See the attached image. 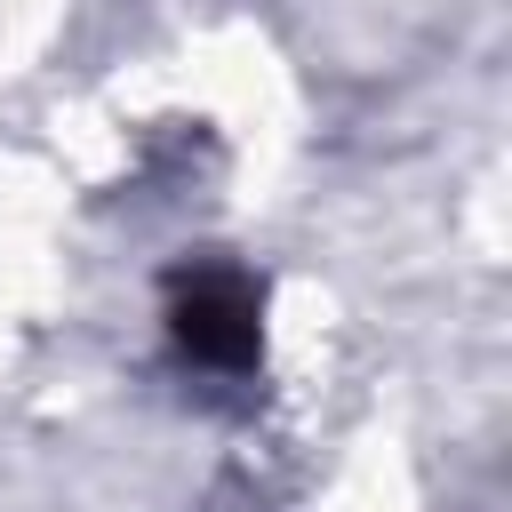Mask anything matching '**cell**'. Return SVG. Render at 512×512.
Masks as SVG:
<instances>
[{
  "instance_id": "obj_1",
  "label": "cell",
  "mask_w": 512,
  "mask_h": 512,
  "mask_svg": "<svg viewBox=\"0 0 512 512\" xmlns=\"http://www.w3.org/2000/svg\"><path fill=\"white\" fill-rule=\"evenodd\" d=\"M168 328H176V344H184L200 368H248V360H256V344H264V296H256V280H248V272L208 264V272L176 280Z\"/></svg>"
}]
</instances>
